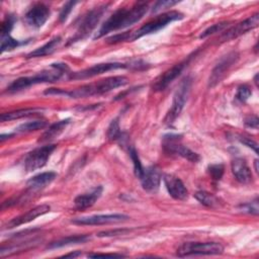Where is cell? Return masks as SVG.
Returning a JSON list of instances; mask_svg holds the SVG:
<instances>
[{"label": "cell", "mask_w": 259, "mask_h": 259, "mask_svg": "<svg viewBox=\"0 0 259 259\" xmlns=\"http://www.w3.org/2000/svg\"><path fill=\"white\" fill-rule=\"evenodd\" d=\"M40 109L38 108H23V109H17L10 112H4L1 114L0 119L1 121H9L13 119H18L21 117H26L29 115H33L35 113H38Z\"/></svg>", "instance_id": "obj_25"}, {"label": "cell", "mask_w": 259, "mask_h": 259, "mask_svg": "<svg viewBox=\"0 0 259 259\" xmlns=\"http://www.w3.org/2000/svg\"><path fill=\"white\" fill-rule=\"evenodd\" d=\"M207 171L210 175V177L215 180L219 181L221 180V178L223 177L224 174V166L222 164H211L208 166Z\"/></svg>", "instance_id": "obj_33"}, {"label": "cell", "mask_w": 259, "mask_h": 259, "mask_svg": "<svg viewBox=\"0 0 259 259\" xmlns=\"http://www.w3.org/2000/svg\"><path fill=\"white\" fill-rule=\"evenodd\" d=\"M164 184L168 193L174 198L178 200H184L188 196V191L184 185V183L176 176L172 174H166L163 177Z\"/></svg>", "instance_id": "obj_18"}, {"label": "cell", "mask_w": 259, "mask_h": 259, "mask_svg": "<svg viewBox=\"0 0 259 259\" xmlns=\"http://www.w3.org/2000/svg\"><path fill=\"white\" fill-rule=\"evenodd\" d=\"M69 67L63 63H54L51 64L50 69L42 70L33 76L20 77L14 80L6 89L8 93L19 92L23 89H26L32 85L40 83H53L60 80L63 75L69 74Z\"/></svg>", "instance_id": "obj_3"}, {"label": "cell", "mask_w": 259, "mask_h": 259, "mask_svg": "<svg viewBox=\"0 0 259 259\" xmlns=\"http://www.w3.org/2000/svg\"><path fill=\"white\" fill-rule=\"evenodd\" d=\"M56 176H57V174L53 171L42 172V173H39V174L31 177L26 182V185L31 190H38L40 188L46 187L48 184H50L56 178Z\"/></svg>", "instance_id": "obj_21"}, {"label": "cell", "mask_w": 259, "mask_h": 259, "mask_svg": "<svg viewBox=\"0 0 259 259\" xmlns=\"http://www.w3.org/2000/svg\"><path fill=\"white\" fill-rule=\"evenodd\" d=\"M128 154H130V157L133 161V164H134V171H135V174L138 178H140L144 172V169L145 167L143 166L141 160H140V157L136 151V149L134 147H131L128 149Z\"/></svg>", "instance_id": "obj_29"}, {"label": "cell", "mask_w": 259, "mask_h": 259, "mask_svg": "<svg viewBox=\"0 0 259 259\" xmlns=\"http://www.w3.org/2000/svg\"><path fill=\"white\" fill-rule=\"evenodd\" d=\"M62 41V37L61 36H55L53 37L51 40H49L47 44H45L44 46L35 49L34 51L30 52L27 55V58H36V57H44V56H48L53 54L57 48L59 47V45Z\"/></svg>", "instance_id": "obj_22"}, {"label": "cell", "mask_w": 259, "mask_h": 259, "mask_svg": "<svg viewBox=\"0 0 259 259\" xmlns=\"http://www.w3.org/2000/svg\"><path fill=\"white\" fill-rule=\"evenodd\" d=\"M190 87H191V79L189 77H186L185 79H183L181 81V83L179 84L178 88L176 89V91L174 93L172 106L165 117L166 123L171 124L172 122H174V120L180 114V112L183 109L184 104L187 100V97H188V94L190 91Z\"/></svg>", "instance_id": "obj_7"}, {"label": "cell", "mask_w": 259, "mask_h": 259, "mask_svg": "<svg viewBox=\"0 0 259 259\" xmlns=\"http://www.w3.org/2000/svg\"><path fill=\"white\" fill-rule=\"evenodd\" d=\"M69 122H70V118H66V119H62V120H59V121L51 124L49 126V128L42 134L40 141H50V140L58 137L65 130V127L69 124Z\"/></svg>", "instance_id": "obj_24"}, {"label": "cell", "mask_w": 259, "mask_h": 259, "mask_svg": "<svg viewBox=\"0 0 259 259\" xmlns=\"http://www.w3.org/2000/svg\"><path fill=\"white\" fill-rule=\"evenodd\" d=\"M149 9L146 2H137L131 7H121L115 10L101 25L94 38H100L105 34L128 27L144 17Z\"/></svg>", "instance_id": "obj_1"}, {"label": "cell", "mask_w": 259, "mask_h": 259, "mask_svg": "<svg viewBox=\"0 0 259 259\" xmlns=\"http://www.w3.org/2000/svg\"><path fill=\"white\" fill-rule=\"evenodd\" d=\"M125 68H130V63H127V64L117 63V62L100 63V64H96L94 66H91L89 68H86V69L78 71V72L69 73V79H73V80L88 79V78H92L94 76L103 74L105 72H109V71L117 70V69H125Z\"/></svg>", "instance_id": "obj_10"}, {"label": "cell", "mask_w": 259, "mask_h": 259, "mask_svg": "<svg viewBox=\"0 0 259 259\" xmlns=\"http://www.w3.org/2000/svg\"><path fill=\"white\" fill-rule=\"evenodd\" d=\"M50 8L44 3L33 4L24 14V21L30 27L39 28L50 17Z\"/></svg>", "instance_id": "obj_14"}, {"label": "cell", "mask_w": 259, "mask_h": 259, "mask_svg": "<svg viewBox=\"0 0 259 259\" xmlns=\"http://www.w3.org/2000/svg\"><path fill=\"white\" fill-rule=\"evenodd\" d=\"M107 136L112 141H119V140L122 139L123 134L121 133V131L119 128V124H118L117 119H114V120L111 121L110 125L108 126Z\"/></svg>", "instance_id": "obj_30"}, {"label": "cell", "mask_w": 259, "mask_h": 259, "mask_svg": "<svg viewBox=\"0 0 259 259\" xmlns=\"http://www.w3.org/2000/svg\"><path fill=\"white\" fill-rule=\"evenodd\" d=\"M191 59V56H189L186 60L174 65L170 69L166 70L163 74H161L156 80L153 82L152 89L154 91H162L164 90L170 83H172L184 70V68L187 66Z\"/></svg>", "instance_id": "obj_12"}, {"label": "cell", "mask_w": 259, "mask_h": 259, "mask_svg": "<svg viewBox=\"0 0 259 259\" xmlns=\"http://www.w3.org/2000/svg\"><path fill=\"white\" fill-rule=\"evenodd\" d=\"M229 25V22L227 21H224V22H219V23H215V24H212L211 26L207 27L200 35L199 37L200 38H205L211 34H214L217 32H220V31H223L225 28H227Z\"/></svg>", "instance_id": "obj_31"}, {"label": "cell", "mask_w": 259, "mask_h": 259, "mask_svg": "<svg viewBox=\"0 0 259 259\" xmlns=\"http://www.w3.org/2000/svg\"><path fill=\"white\" fill-rule=\"evenodd\" d=\"M25 44H27V41L15 39L10 34L1 36V53L12 51V50H14L22 45H25Z\"/></svg>", "instance_id": "obj_27"}, {"label": "cell", "mask_w": 259, "mask_h": 259, "mask_svg": "<svg viewBox=\"0 0 259 259\" xmlns=\"http://www.w3.org/2000/svg\"><path fill=\"white\" fill-rule=\"evenodd\" d=\"M90 239V237L88 235H74V236H68L62 239H59L57 241H54L52 243H50L47 248L48 249H58V248H62L65 246H71V245H75V244H82L87 242Z\"/></svg>", "instance_id": "obj_23"}, {"label": "cell", "mask_w": 259, "mask_h": 259, "mask_svg": "<svg viewBox=\"0 0 259 259\" xmlns=\"http://www.w3.org/2000/svg\"><path fill=\"white\" fill-rule=\"evenodd\" d=\"M252 91L249 88V86L247 85H241L240 87H238L237 89V93H236V99L240 102H246L248 100V98L251 96Z\"/></svg>", "instance_id": "obj_34"}, {"label": "cell", "mask_w": 259, "mask_h": 259, "mask_svg": "<svg viewBox=\"0 0 259 259\" xmlns=\"http://www.w3.org/2000/svg\"><path fill=\"white\" fill-rule=\"evenodd\" d=\"M239 140H240V142H241L242 144H244L245 146H247V147H249V148H252V149L255 151L256 154L258 153V145H257L256 142L252 141L250 138H247V137H240Z\"/></svg>", "instance_id": "obj_38"}, {"label": "cell", "mask_w": 259, "mask_h": 259, "mask_svg": "<svg viewBox=\"0 0 259 259\" xmlns=\"http://www.w3.org/2000/svg\"><path fill=\"white\" fill-rule=\"evenodd\" d=\"M79 255H81V252L76 251V252H73V253L65 254V255H63V257H77V256H79Z\"/></svg>", "instance_id": "obj_42"}, {"label": "cell", "mask_w": 259, "mask_h": 259, "mask_svg": "<svg viewBox=\"0 0 259 259\" xmlns=\"http://www.w3.org/2000/svg\"><path fill=\"white\" fill-rule=\"evenodd\" d=\"M77 4L76 1H68L64 4V6L62 7L60 14H59V20L60 22H65L66 19L68 18L69 14L71 13L72 9L74 8V6Z\"/></svg>", "instance_id": "obj_35"}, {"label": "cell", "mask_w": 259, "mask_h": 259, "mask_svg": "<svg viewBox=\"0 0 259 259\" xmlns=\"http://www.w3.org/2000/svg\"><path fill=\"white\" fill-rule=\"evenodd\" d=\"M108 4H102L97 7H94L93 9L89 10L82 18L80 23L78 24V27L74 33V35L68 39L67 46L74 44L78 40H82L85 37H87L91 31L95 28L99 20L101 19L102 15L106 11Z\"/></svg>", "instance_id": "obj_5"}, {"label": "cell", "mask_w": 259, "mask_h": 259, "mask_svg": "<svg viewBox=\"0 0 259 259\" xmlns=\"http://www.w3.org/2000/svg\"><path fill=\"white\" fill-rule=\"evenodd\" d=\"M139 179L143 188L146 191L153 193L159 189L162 173L157 166H149L144 169V172Z\"/></svg>", "instance_id": "obj_16"}, {"label": "cell", "mask_w": 259, "mask_h": 259, "mask_svg": "<svg viewBox=\"0 0 259 259\" xmlns=\"http://www.w3.org/2000/svg\"><path fill=\"white\" fill-rule=\"evenodd\" d=\"M50 209H51V206L49 204H40V205L34 206L33 208L29 209L25 213H22L18 217H15L12 220H10L9 222H7V224L5 225V228L6 229H12V228L18 227L20 225L29 223V222L35 220L37 217H40V215L49 212Z\"/></svg>", "instance_id": "obj_17"}, {"label": "cell", "mask_w": 259, "mask_h": 259, "mask_svg": "<svg viewBox=\"0 0 259 259\" xmlns=\"http://www.w3.org/2000/svg\"><path fill=\"white\" fill-rule=\"evenodd\" d=\"M163 149L167 154L177 155L184 159H187L190 162L199 161L200 157L195 152L191 151L186 146H183L180 143V136L178 135H167L163 138Z\"/></svg>", "instance_id": "obj_8"}, {"label": "cell", "mask_w": 259, "mask_h": 259, "mask_svg": "<svg viewBox=\"0 0 259 259\" xmlns=\"http://www.w3.org/2000/svg\"><path fill=\"white\" fill-rule=\"evenodd\" d=\"M245 124L249 127H253V128H257L258 127V117L256 115H251V116H247L245 118Z\"/></svg>", "instance_id": "obj_41"}, {"label": "cell", "mask_w": 259, "mask_h": 259, "mask_svg": "<svg viewBox=\"0 0 259 259\" xmlns=\"http://www.w3.org/2000/svg\"><path fill=\"white\" fill-rule=\"evenodd\" d=\"M14 23H15V17L12 14L6 15V17L4 18L1 24V36L9 35L10 31L14 26Z\"/></svg>", "instance_id": "obj_32"}, {"label": "cell", "mask_w": 259, "mask_h": 259, "mask_svg": "<svg viewBox=\"0 0 259 259\" xmlns=\"http://www.w3.org/2000/svg\"><path fill=\"white\" fill-rule=\"evenodd\" d=\"M224 252V246L219 242H187L177 249V256L220 255Z\"/></svg>", "instance_id": "obj_6"}, {"label": "cell", "mask_w": 259, "mask_h": 259, "mask_svg": "<svg viewBox=\"0 0 259 259\" xmlns=\"http://www.w3.org/2000/svg\"><path fill=\"white\" fill-rule=\"evenodd\" d=\"M259 23V13H255L252 16H249L245 20L233 25L229 29H227L222 35L221 40L222 41H229L231 39H234L244 33H246L249 30L254 29L258 26Z\"/></svg>", "instance_id": "obj_13"}, {"label": "cell", "mask_w": 259, "mask_h": 259, "mask_svg": "<svg viewBox=\"0 0 259 259\" xmlns=\"http://www.w3.org/2000/svg\"><path fill=\"white\" fill-rule=\"evenodd\" d=\"M239 54L237 52H231L224 56L219 63L214 66L212 69L209 79H208V87L212 88L215 85H218L226 76L227 72L230 70V68L238 61Z\"/></svg>", "instance_id": "obj_11"}, {"label": "cell", "mask_w": 259, "mask_h": 259, "mask_svg": "<svg viewBox=\"0 0 259 259\" xmlns=\"http://www.w3.org/2000/svg\"><path fill=\"white\" fill-rule=\"evenodd\" d=\"M239 208L247 213H251V214H258L259 211V207H258V198H255L253 201L251 202H247L245 204H241L239 206Z\"/></svg>", "instance_id": "obj_36"}, {"label": "cell", "mask_w": 259, "mask_h": 259, "mask_svg": "<svg viewBox=\"0 0 259 259\" xmlns=\"http://www.w3.org/2000/svg\"><path fill=\"white\" fill-rule=\"evenodd\" d=\"M55 149H56V145L49 144V145L38 147L32 150L31 152H29L24 158L23 165L25 170L30 172V171H34L39 168H42L47 164L51 154L54 152Z\"/></svg>", "instance_id": "obj_9"}, {"label": "cell", "mask_w": 259, "mask_h": 259, "mask_svg": "<svg viewBox=\"0 0 259 259\" xmlns=\"http://www.w3.org/2000/svg\"><path fill=\"white\" fill-rule=\"evenodd\" d=\"M128 219V215L122 213H109V214H95L89 217L77 218L71 221L74 225L81 226H96V225H105L111 223L123 222Z\"/></svg>", "instance_id": "obj_15"}, {"label": "cell", "mask_w": 259, "mask_h": 259, "mask_svg": "<svg viewBox=\"0 0 259 259\" xmlns=\"http://www.w3.org/2000/svg\"><path fill=\"white\" fill-rule=\"evenodd\" d=\"M233 175L240 183L246 184L252 180V173L247 162L242 158H235L231 164Z\"/></svg>", "instance_id": "obj_20"}, {"label": "cell", "mask_w": 259, "mask_h": 259, "mask_svg": "<svg viewBox=\"0 0 259 259\" xmlns=\"http://www.w3.org/2000/svg\"><path fill=\"white\" fill-rule=\"evenodd\" d=\"M178 1H173V0H162V1H157L153 7H152V12L153 13H157L163 9L166 8H171L172 6H174L175 4H177Z\"/></svg>", "instance_id": "obj_37"}, {"label": "cell", "mask_w": 259, "mask_h": 259, "mask_svg": "<svg viewBox=\"0 0 259 259\" xmlns=\"http://www.w3.org/2000/svg\"><path fill=\"white\" fill-rule=\"evenodd\" d=\"M128 80L124 76H112L99 81L85 84L79 88H76L71 91H65L59 88H50L45 91V94H54V95H66L71 98H83L93 95H100L107 93L117 87L124 86L127 84Z\"/></svg>", "instance_id": "obj_2"}, {"label": "cell", "mask_w": 259, "mask_h": 259, "mask_svg": "<svg viewBox=\"0 0 259 259\" xmlns=\"http://www.w3.org/2000/svg\"><path fill=\"white\" fill-rule=\"evenodd\" d=\"M183 17H184V15L181 12L176 11V10L168 11V12L162 13L160 15H157L153 19H151L150 21H148L147 23L142 25L139 29H137L135 31H130L128 41H133V40L140 38L144 35L155 33L157 31L161 30L162 28H164L165 26H167L169 23L176 21V20H180Z\"/></svg>", "instance_id": "obj_4"}, {"label": "cell", "mask_w": 259, "mask_h": 259, "mask_svg": "<svg viewBox=\"0 0 259 259\" xmlns=\"http://www.w3.org/2000/svg\"><path fill=\"white\" fill-rule=\"evenodd\" d=\"M102 190H103L102 186L99 185V186L93 187L91 190L85 193L79 194L74 199L75 208L78 210H82L92 206L96 202V200H98V198L101 196Z\"/></svg>", "instance_id": "obj_19"}, {"label": "cell", "mask_w": 259, "mask_h": 259, "mask_svg": "<svg viewBox=\"0 0 259 259\" xmlns=\"http://www.w3.org/2000/svg\"><path fill=\"white\" fill-rule=\"evenodd\" d=\"M47 125V121L44 119H36V120H32V121H26L24 123H21L20 125H18L15 128V134L16 133H29V132H34V131H38L41 130L44 127H46Z\"/></svg>", "instance_id": "obj_26"}, {"label": "cell", "mask_w": 259, "mask_h": 259, "mask_svg": "<svg viewBox=\"0 0 259 259\" xmlns=\"http://www.w3.org/2000/svg\"><path fill=\"white\" fill-rule=\"evenodd\" d=\"M90 258H99V257H109V258H114V257H123L122 254H117V253H90L87 255Z\"/></svg>", "instance_id": "obj_40"}, {"label": "cell", "mask_w": 259, "mask_h": 259, "mask_svg": "<svg viewBox=\"0 0 259 259\" xmlns=\"http://www.w3.org/2000/svg\"><path fill=\"white\" fill-rule=\"evenodd\" d=\"M126 232H128V230H111V231H104V232H100L97 234L98 237H111V236H117V235H123Z\"/></svg>", "instance_id": "obj_39"}, {"label": "cell", "mask_w": 259, "mask_h": 259, "mask_svg": "<svg viewBox=\"0 0 259 259\" xmlns=\"http://www.w3.org/2000/svg\"><path fill=\"white\" fill-rule=\"evenodd\" d=\"M194 197L203 205L208 207H214L219 205V199L211 193L206 191H197L194 194Z\"/></svg>", "instance_id": "obj_28"}]
</instances>
